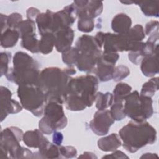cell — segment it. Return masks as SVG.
I'll return each mask as SVG.
<instances>
[{
  "instance_id": "1",
  "label": "cell",
  "mask_w": 159,
  "mask_h": 159,
  "mask_svg": "<svg viewBox=\"0 0 159 159\" xmlns=\"http://www.w3.org/2000/svg\"><path fill=\"white\" fill-rule=\"evenodd\" d=\"M99 81L97 77L86 75L71 78L67 84L64 102L68 110L80 111L91 107L96 100Z\"/></svg>"
},
{
  "instance_id": "2",
  "label": "cell",
  "mask_w": 159,
  "mask_h": 159,
  "mask_svg": "<svg viewBox=\"0 0 159 159\" xmlns=\"http://www.w3.org/2000/svg\"><path fill=\"white\" fill-rule=\"evenodd\" d=\"M124 148L130 153H135L148 144H153L157 140V131L148 122L130 120L119 132Z\"/></svg>"
},
{
  "instance_id": "3",
  "label": "cell",
  "mask_w": 159,
  "mask_h": 159,
  "mask_svg": "<svg viewBox=\"0 0 159 159\" xmlns=\"http://www.w3.org/2000/svg\"><path fill=\"white\" fill-rule=\"evenodd\" d=\"M66 69L48 67L40 72L37 85L45 94L47 101L64 102V94L71 79Z\"/></svg>"
},
{
  "instance_id": "4",
  "label": "cell",
  "mask_w": 159,
  "mask_h": 159,
  "mask_svg": "<svg viewBox=\"0 0 159 159\" xmlns=\"http://www.w3.org/2000/svg\"><path fill=\"white\" fill-rule=\"evenodd\" d=\"M38 63L27 53L17 52L13 57V67L9 68L6 78L17 85L37 84L40 74Z\"/></svg>"
},
{
  "instance_id": "5",
  "label": "cell",
  "mask_w": 159,
  "mask_h": 159,
  "mask_svg": "<svg viewBox=\"0 0 159 159\" xmlns=\"http://www.w3.org/2000/svg\"><path fill=\"white\" fill-rule=\"evenodd\" d=\"M75 47L79 55L76 63L77 68L81 71H94L96 63L101 57L102 51L94 37L83 35L76 42Z\"/></svg>"
},
{
  "instance_id": "6",
  "label": "cell",
  "mask_w": 159,
  "mask_h": 159,
  "mask_svg": "<svg viewBox=\"0 0 159 159\" xmlns=\"http://www.w3.org/2000/svg\"><path fill=\"white\" fill-rule=\"evenodd\" d=\"M22 130L17 127H9L1 132L0 158H33V153L27 148L20 145L23 137Z\"/></svg>"
},
{
  "instance_id": "7",
  "label": "cell",
  "mask_w": 159,
  "mask_h": 159,
  "mask_svg": "<svg viewBox=\"0 0 159 159\" xmlns=\"http://www.w3.org/2000/svg\"><path fill=\"white\" fill-rule=\"evenodd\" d=\"M124 101V113L134 121H145L153 114L152 98L140 94L137 91L130 93Z\"/></svg>"
},
{
  "instance_id": "8",
  "label": "cell",
  "mask_w": 159,
  "mask_h": 159,
  "mask_svg": "<svg viewBox=\"0 0 159 159\" xmlns=\"http://www.w3.org/2000/svg\"><path fill=\"white\" fill-rule=\"evenodd\" d=\"M17 96L24 108L37 117L43 115L48 101L45 94L37 84L19 85Z\"/></svg>"
},
{
  "instance_id": "9",
  "label": "cell",
  "mask_w": 159,
  "mask_h": 159,
  "mask_svg": "<svg viewBox=\"0 0 159 159\" xmlns=\"http://www.w3.org/2000/svg\"><path fill=\"white\" fill-rule=\"evenodd\" d=\"M43 114L44 116L39 122V130L43 134L49 135L66 126L68 120L61 104L48 101L45 107Z\"/></svg>"
},
{
  "instance_id": "10",
  "label": "cell",
  "mask_w": 159,
  "mask_h": 159,
  "mask_svg": "<svg viewBox=\"0 0 159 159\" xmlns=\"http://www.w3.org/2000/svg\"><path fill=\"white\" fill-rule=\"evenodd\" d=\"M77 17V10L73 2L65 6L62 10L54 12L52 33L55 34L61 29L70 27Z\"/></svg>"
},
{
  "instance_id": "11",
  "label": "cell",
  "mask_w": 159,
  "mask_h": 159,
  "mask_svg": "<svg viewBox=\"0 0 159 159\" xmlns=\"http://www.w3.org/2000/svg\"><path fill=\"white\" fill-rule=\"evenodd\" d=\"M114 121L109 110H98L95 112L93 119L90 121L89 127L97 135H104L108 133Z\"/></svg>"
},
{
  "instance_id": "12",
  "label": "cell",
  "mask_w": 159,
  "mask_h": 159,
  "mask_svg": "<svg viewBox=\"0 0 159 159\" xmlns=\"http://www.w3.org/2000/svg\"><path fill=\"white\" fill-rule=\"evenodd\" d=\"M125 34L104 33L103 43L104 52H116L129 51L131 43Z\"/></svg>"
},
{
  "instance_id": "13",
  "label": "cell",
  "mask_w": 159,
  "mask_h": 159,
  "mask_svg": "<svg viewBox=\"0 0 159 159\" xmlns=\"http://www.w3.org/2000/svg\"><path fill=\"white\" fill-rule=\"evenodd\" d=\"M1 121L10 114H16L22 109V105L17 101L12 99L11 91L6 87L1 86Z\"/></svg>"
},
{
  "instance_id": "14",
  "label": "cell",
  "mask_w": 159,
  "mask_h": 159,
  "mask_svg": "<svg viewBox=\"0 0 159 159\" xmlns=\"http://www.w3.org/2000/svg\"><path fill=\"white\" fill-rule=\"evenodd\" d=\"M78 13L84 12L94 19L99 16L103 10V3L99 1H75L73 2Z\"/></svg>"
},
{
  "instance_id": "15",
  "label": "cell",
  "mask_w": 159,
  "mask_h": 159,
  "mask_svg": "<svg viewBox=\"0 0 159 159\" xmlns=\"http://www.w3.org/2000/svg\"><path fill=\"white\" fill-rule=\"evenodd\" d=\"M54 34L55 47L58 52L63 53L71 48L75 35L74 31L71 27L61 29Z\"/></svg>"
},
{
  "instance_id": "16",
  "label": "cell",
  "mask_w": 159,
  "mask_h": 159,
  "mask_svg": "<svg viewBox=\"0 0 159 159\" xmlns=\"http://www.w3.org/2000/svg\"><path fill=\"white\" fill-rule=\"evenodd\" d=\"M115 64L101 56L94 70L100 81L105 82L112 79Z\"/></svg>"
},
{
  "instance_id": "17",
  "label": "cell",
  "mask_w": 159,
  "mask_h": 159,
  "mask_svg": "<svg viewBox=\"0 0 159 159\" xmlns=\"http://www.w3.org/2000/svg\"><path fill=\"white\" fill-rule=\"evenodd\" d=\"M140 68L142 73L147 77L153 76L158 73V50L154 53L143 57L141 61Z\"/></svg>"
},
{
  "instance_id": "18",
  "label": "cell",
  "mask_w": 159,
  "mask_h": 159,
  "mask_svg": "<svg viewBox=\"0 0 159 159\" xmlns=\"http://www.w3.org/2000/svg\"><path fill=\"white\" fill-rule=\"evenodd\" d=\"M43 133L38 129L28 130L23 135L24 143L30 148H40L48 140L43 135Z\"/></svg>"
},
{
  "instance_id": "19",
  "label": "cell",
  "mask_w": 159,
  "mask_h": 159,
  "mask_svg": "<svg viewBox=\"0 0 159 159\" xmlns=\"http://www.w3.org/2000/svg\"><path fill=\"white\" fill-rule=\"evenodd\" d=\"M132 20L130 17L124 13L116 14L111 22V27L113 31L117 34H125L130 29Z\"/></svg>"
},
{
  "instance_id": "20",
  "label": "cell",
  "mask_w": 159,
  "mask_h": 159,
  "mask_svg": "<svg viewBox=\"0 0 159 159\" xmlns=\"http://www.w3.org/2000/svg\"><path fill=\"white\" fill-rule=\"evenodd\" d=\"M53 14L52 11L47 10L45 12L40 13L36 18L35 22L40 35L46 33H52Z\"/></svg>"
},
{
  "instance_id": "21",
  "label": "cell",
  "mask_w": 159,
  "mask_h": 159,
  "mask_svg": "<svg viewBox=\"0 0 159 159\" xmlns=\"http://www.w3.org/2000/svg\"><path fill=\"white\" fill-rule=\"evenodd\" d=\"M121 144L120 137L116 133L102 137L98 141L99 148L104 152H114L120 147Z\"/></svg>"
},
{
  "instance_id": "22",
  "label": "cell",
  "mask_w": 159,
  "mask_h": 159,
  "mask_svg": "<svg viewBox=\"0 0 159 159\" xmlns=\"http://www.w3.org/2000/svg\"><path fill=\"white\" fill-rule=\"evenodd\" d=\"M20 38V34L17 29L7 27L1 34V46L7 48L15 46Z\"/></svg>"
},
{
  "instance_id": "23",
  "label": "cell",
  "mask_w": 159,
  "mask_h": 159,
  "mask_svg": "<svg viewBox=\"0 0 159 159\" xmlns=\"http://www.w3.org/2000/svg\"><path fill=\"white\" fill-rule=\"evenodd\" d=\"M21 46L33 53L39 52V40L37 39L35 32L29 33L20 37Z\"/></svg>"
},
{
  "instance_id": "24",
  "label": "cell",
  "mask_w": 159,
  "mask_h": 159,
  "mask_svg": "<svg viewBox=\"0 0 159 159\" xmlns=\"http://www.w3.org/2000/svg\"><path fill=\"white\" fill-rule=\"evenodd\" d=\"M134 3L140 7L141 11L146 16L158 17L159 1H143Z\"/></svg>"
},
{
  "instance_id": "25",
  "label": "cell",
  "mask_w": 159,
  "mask_h": 159,
  "mask_svg": "<svg viewBox=\"0 0 159 159\" xmlns=\"http://www.w3.org/2000/svg\"><path fill=\"white\" fill-rule=\"evenodd\" d=\"M55 37L53 33H46L41 35L39 40V52L47 55L52 52L55 46Z\"/></svg>"
},
{
  "instance_id": "26",
  "label": "cell",
  "mask_w": 159,
  "mask_h": 159,
  "mask_svg": "<svg viewBox=\"0 0 159 159\" xmlns=\"http://www.w3.org/2000/svg\"><path fill=\"white\" fill-rule=\"evenodd\" d=\"M39 154L41 158H61L59 146L51 143L49 141L39 148Z\"/></svg>"
},
{
  "instance_id": "27",
  "label": "cell",
  "mask_w": 159,
  "mask_h": 159,
  "mask_svg": "<svg viewBox=\"0 0 159 159\" xmlns=\"http://www.w3.org/2000/svg\"><path fill=\"white\" fill-rule=\"evenodd\" d=\"M132 87L125 83L117 84L113 90V101L114 102H123L124 99L132 91Z\"/></svg>"
},
{
  "instance_id": "28",
  "label": "cell",
  "mask_w": 159,
  "mask_h": 159,
  "mask_svg": "<svg viewBox=\"0 0 159 159\" xmlns=\"http://www.w3.org/2000/svg\"><path fill=\"white\" fill-rule=\"evenodd\" d=\"M78 29L80 31L83 32H91L94 27V19L88 16L84 12L78 14Z\"/></svg>"
},
{
  "instance_id": "29",
  "label": "cell",
  "mask_w": 159,
  "mask_h": 159,
  "mask_svg": "<svg viewBox=\"0 0 159 159\" xmlns=\"http://www.w3.org/2000/svg\"><path fill=\"white\" fill-rule=\"evenodd\" d=\"M96 107L98 110H104L112 104L113 95L109 92H98L96 96Z\"/></svg>"
},
{
  "instance_id": "30",
  "label": "cell",
  "mask_w": 159,
  "mask_h": 159,
  "mask_svg": "<svg viewBox=\"0 0 159 159\" xmlns=\"http://www.w3.org/2000/svg\"><path fill=\"white\" fill-rule=\"evenodd\" d=\"M158 89V78L155 77L151 78L145 83L140 91V94L152 98Z\"/></svg>"
},
{
  "instance_id": "31",
  "label": "cell",
  "mask_w": 159,
  "mask_h": 159,
  "mask_svg": "<svg viewBox=\"0 0 159 159\" xmlns=\"http://www.w3.org/2000/svg\"><path fill=\"white\" fill-rule=\"evenodd\" d=\"M131 42H140L145 37L143 27L140 24H136L125 34Z\"/></svg>"
},
{
  "instance_id": "32",
  "label": "cell",
  "mask_w": 159,
  "mask_h": 159,
  "mask_svg": "<svg viewBox=\"0 0 159 159\" xmlns=\"http://www.w3.org/2000/svg\"><path fill=\"white\" fill-rule=\"evenodd\" d=\"M78 55L79 52L78 49L75 47H71L68 50L62 53V60L63 63L70 66L76 65L78 58Z\"/></svg>"
},
{
  "instance_id": "33",
  "label": "cell",
  "mask_w": 159,
  "mask_h": 159,
  "mask_svg": "<svg viewBox=\"0 0 159 159\" xmlns=\"http://www.w3.org/2000/svg\"><path fill=\"white\" fill-rule=\"evenodd\" d=\"M16 29L19 32L20 38V37L25 34L35 32V22L29 19L25 20H22L17 25Z\"/></svg>"
},
{
  "instance_id": "34",
  "label": "cell",
  "mask_w": 159,
  "mask_h": 159,
  "mask_svg": "<svg viewBox=\"0 0 159 159\" xmlns=\"http://www.w3.org/2000/svg\"><path fill=\"white\" fill-rule=\"evenodd\" d=\"M110 113L114 120H121L126 117L124 111L123 102H114L111 105Z\"/></svg>"
},
{
  "instance_id": "35",
  "label": "cell",
  "mask_w": 159,
  "mask_h": 159,
  "mask_svg": "<svg viewBox=\"0 0 159 159\" xmlns=\"http://www.w3.org/2000/svg\"><path fill=\"white\" fill-rule=\"evenodd\" d=\"M130 74L129 68L123 65H120L115 67L112 79L115 81H120L127 77Z\"/></svg>"
},
{
  "instance_id": "36",
  "label": "cell",
  "mask_w": 159,
  "mask_h": 159,
  "mask_svg": "<svg viewBox=\"0 0 159 159\" xmlns=\"http://www.w3.org/2000/svg\"><path fill=\"white\" fill-rule=\"evenodd\" d=\"M11 58V53L9 52H2L1 53V76L6 75L8 71L9 63Z\"/></svg>"
},
{
  "instance_id": "37",
  "label": "cell",
  "mask_w": 159,
  "mask_h": 159,
  "mask_svg": "<svg viewBox=\"0 0 159 159\" xmlns=\"http://www.w3.org/2000/svg\"><path fill=\"white\" fill-rule=\"evenodd\" d=\"M61 158H70L76 157L77 155L76 149L72 146H59Z\"/></svg>"
},
{
  "instance_id": "38",
  "label": "cell",
  "mask_w": 159,
  "mask_h": 159,
  "mask_svg": "<svg viewBox=\"0 0 159 159\" xmlns=\"http://www.w3.org/2000/svg\"><path fill=\"white\" fill-rule=\"evenodd\" d=\"M22 20V16L20 14L14 12L7 16V25L9 28L16 29L17 25Z\"/></svg>"
},
{
  "instance_id": "39",
  "label": "cell",
  "mask_w": 159,
  "mask_h": 159,
  "mask_svg": "<svg viewBox=\"0 0 159 159\" xmlns=\"http://www.w3.org/2000/svg\"><path fill=\"white\" fill-rule=\"evenodd\" d=\"M143 49L136 50V51L129 52V54H128V57H129V60L132 63H134L136 65H139V63H141L142 59L145 57Z\"/></svg>"
},
{
  "instance_id": "40",
  "label": "cell",
  "mask_w": 159,
  "mask_h": 159,
  "mask_svg": "<svg viewBox=\"0 0 159 159\" xmlns=\"http://www.w3.org/2000/svg\"><path fill=\"white\" fill-rule=\"evenodd\" d=\"M145 35H150L153 33L158 31V22L157 20H151L146 24L144 30Z\"/></svg>"
},
{
  "instance_id": "41",
  "label": "cell",
  "mask_w": 159,
  "mask_h": 159,
  "mask_svg": "<svg viewBox=\"0 0 159 159\" xmlns=\"http://www.w3.org/2000/svg\"><path fill=\"white\" fill-rule=\"evenodd\" d=\"M40 14L39 10L35 7H29L27 11V19L35 22L36 18Z\"/></svg>"
},
{
  "instance_id": "42",
  "label": "cell",
  "mask_w": 159,
  "mask_h": 159,
  "mask_svg": "<svg viewBox=\"0 0 159 159\" xmlns=\"http://www.w3.org/2000/svg\"><path fill=\"white\" fill-rule=\"evenodd\" d=\"M128 158L129 157L127 156L124 152L120 150H115L113 153L110 155H105L102 158Z\"/></svg>"
},
{
  "instance_id": "43",
  "label": "cell",
  "mask_w": 159,
  "mask_h": 159,
  "mask_svg": "<svg viewBox=\"0 0 159 159\" xmlns=\"http://www.w3.org/2000/svg\"><path fill=\"white\" fill-rule=\"evenodd\" d=\"M63 136L61 132H57V131H55L53 132V142L54 144L58 146L61 145L63 141Z\"/></svg>"
},
{
  "instance_id": "44",
  "label": "cell",
  "mask_w": 159,
  "mask_h": 159,
  "mask_svg": "<svg viewBox=\"0 0 159 159\" xmlns=\"http://www.w3.org/2000/svg\"><path fill=\"white\" fill-rule=\"evenodd\" d=\"M7 16H6L4 14H1V32H4L7 29Z\"/></svg>"
},
{
  "instance_id": "45",
  "label": "cell",
  "mask_w": 159,
  "mask_h": 159,
  "mask_svg": "<svg viewBox=\"0 0 159 159\" xmlns=\"http://www.w3.org/2000/svg\"><path fill=\"white\" fill-rule=\"evenodd\" d=\"M79 158H97V157L94 155V153L89 152H86L83 153L81 156L79 157Z\"/></svg>"
},
{
  "instance_id": "46",
  "label": "cell",
  "mask_w": 159,
  "mask_h": 159,
  "mask_svg": "<svg viewBox=\"0 0 159 159\" xmlns=\"http://www.w3.org/2000/svg\"><path fill=\"white\" fill-rule=\"evenodd\" d=\"M153 157H158V155L155 153H146L143 154L142 156L140 157L141 158H153Z\"/></svg>"
}]
</instances>
